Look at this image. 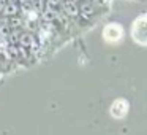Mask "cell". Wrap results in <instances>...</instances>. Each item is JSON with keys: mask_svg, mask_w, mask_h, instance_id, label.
<instances>
[{"mask_svg": "<svg viewBox=\"0 0 147 135\" xmlns=\"http://www.w3.org/2000/svg\"><path fill=\"white\" fill-rule=\"evenodd\" d=\"M46 7H49V8H54V7H57L59 3H60V0H48V2H46Z\"/></svg>", "mask_w": 147, "mask_h": 135, "instance_id": "9", "label": "cell"}, {"mask_svg": "<svg viewBox=\"0 0 147 135\" xmlns=\"http://www.w3.org/2000/svg\"><path fill=\"white\" fill-rule=\"evenodd\" d=\"M7 2H8V3H18V5H19V0H7Z\"/></svg>", "mask_w": 147, "mask_h": 135, "instance_id": "10", "label": "cell"}, {"mask_svg": "<svg viewBox=\"0 0 147 135\" xmlns=\"http://www.w3.org/2000/svg\"><path fill=\"white\" fill-rule=\"evenodd\" d=\"M131 37L138 45H147V14L139 16L131 26Z\"/></svg>", "mask_w": 147, "mask_h": 135, "instance_id": "1", "label": "cell"}, {"mask_svg": "<svg viewBox=\"0 0 147 135\" xmlns=\"http://www.w3.org/2000/svg\"><path fill=\"white\" fill-rule=\"evenodd\" d=\"M103 38H105L106 43H119L123 38V29L115 22L108 24L103 29Z\"/></svg>", "mask_w": 147, "mask_h": 135, "instance_id": "2", "label": "cell"}, {"mask_svg": "<svg viewBox=\"0 0 147 135\" xmlns=\"http://www.w3.org/2000/svg\"><path fill=\"white\" fill-rule=\"evenodd\" d=\"M65 11H67L68 14H71V16H76V14L79 13V8L76 7V3H74L73 0H68L67 3H65Z\"/></svg>", "mask_w": 147, "mask_h": 135, "instance_id": "6", "label": "cell"}, {"mask_svg": "<svg viewBox=\"0 0 147 135\" xmlns=\"http://www.w3.org/2000/svg\"><path fill=\"white\" fill-rule=\"evenodd\" d=\"M73 2H78V0H73Z\"/></svg>", "mask_w": 147, "mask_h": 135, "instance_id": "11", "label": "cell"}, {"mask_svg": "<svg viewBox=\"0 0 147 135\" xmlns=\"http://www.w3.org/2000/svg\"><path fill=\"white\" fill-rule=\"evenodd\" d=\"M127 111H128V102H127V100L117 99V100H114V102H112V105H111V115L114 116L115 119L123 118V116L127 115Z\"/></svg>", "mask_w": 147, "mask_h": 135, "instance_id": "3", "label": "cell"}, {"mask_svg": "<svg viewBox=\"0 0 147 135\" xmlns=\"http://www.w3.org/2000/svg\"><path fill=\"white\" fill-rule=\"evenodd\" d=\"M79 11L82 13V16H90L93 13V8H92V5H82V8Z\"/></svg>", "mask_w": 147, "mask_h": 135, "instance_id": "8", "label": "cell"}, {"mask_svg": "<svg viewBox=\"0 0 147 135\" xmlns=\"http://www.w3.org/2000/svg\"><path fill=\"white\" fill-rule=\"evenodd\" d=\"M33 37L30 35L29 32L27 33H21V38H19V46H22V48H26V49H29L30 46L33 45Z\"/></svg>", "mask_w": 147, "mask_h": 135, "instance_id": "5", "label": "cell"}, {"mask_svg": "<svg viewBox=\"0 0 147 135\" xmlns=\"http://www.w3.org/2000/svg\"><path fill=\"white\" fill-rule=\"evenodd\" d=\"M22 19L21 18H18V16H14V18H10V21H8V26H10V29H14V30H18L19 27H22Z\"/></svg>", "mask_w": 147, "mask_h": 135, "instance_id": "7", "label": "cell"}, {"mask_svg": "<svg viewBox=\"0 0 147 135\" xmlns=\"http://www.w3.org/2000/svg\"><path fill=\"white\" fill-rule=\"evenodd\" d=\"M0 13L3 14V16H7L8 19H10V18H14L19 13V5L18 3H7L2 10H0Z\"/></svg>", "mask_w": 147, "mask_h": 135, "instance_id": "4", "label": "cell"}]
</instances>
